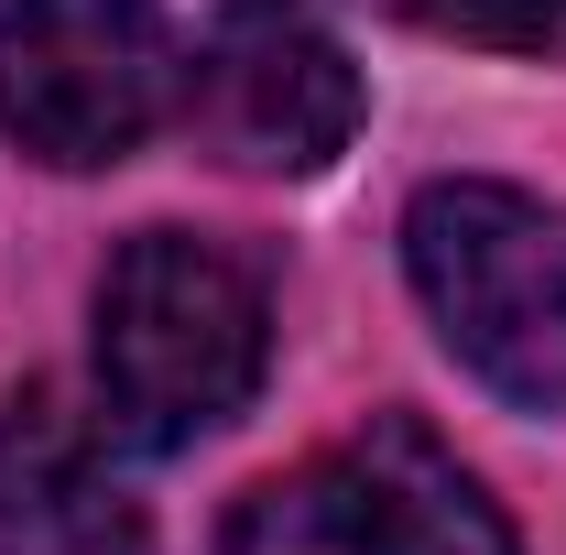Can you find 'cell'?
Segmentation results:
<instances>
[{
	"mask_svg": "<svg viewBox=\"0 0 566 555\" xmlns=\"http://www.w3.org/2000/svg\"><path fill=\"white\" fill-rule=\"evenodd\" d=\"M403 273L469 381L566 415V208L501 175H447L403 208Z\"/></svg>",
	"mask_w": 566,
	"mask_h": 555,
	"instance_id": "2",
	"label": "cell"
},
{
	"mask_svg": "<svg viewBox=\"0 0 566 555\" xmlns=\"http://www.w3.org/2000/svg\"><path fill=\"white\" fill-rule=\"evenodd\" d=\"M164 0H0V132L55 175H98L175 121Z\"/></svg>",
	"mask_w": 566,
	"mask_h": 555,
	"instance_id": "4",
	"label": "cell"
},
{
	"mask_svg": "<svg viewBox=\"0 0 566 555\" xmlns=\"http://www.w3.org/2000/svg\"><path fill=\"white\" fill-rule=\"evenodd\" d=\"M262 283L197 229H142L98 273V415L132 447H197L262 392Z\"/></svg>",
	"mask_w": 566,
	"mask_h": 555,
	"instance_id": "1",
	"label": "cell"
},
{
	"mask_svg": "<svg viewBox=\"0 0 566 555\" xmlns=\"http://www.w3.org/2000/svg\"><path fill=\"white\" fill-rule=\"evenodd\" d=\"M0 555H153L98 436L55 392H22L0 415Z\"/></svg>",
	"mask_w": 566,
	"mask_h": 555,
	"instance_id": "6",
	"label": "cell"
},
{
	"mask_svg": "<svg viewBox=\"0 0 566 555\" xmlns=\"http://www.w3.org/2000/svg\"><path fill=\"white\" fill-rule=\"evenodd\" d=\"M370 11L480 55H566V0H370Z\"/></svg>",
	"mask_w": 566,
	"mask_h": 555,
	"instance_id": "7",
	"label": "cell"
},
{
	"mask_svg": "<svg viewBox=\"0 0 566 555\" xmlns=\"http://www.w3.org/2000/svg\"><path fill=\"white\" fill-rule=\"evenodd\" d=\"M218 555H512V523L415 415H370L240 490Z\"/></svg>",
	"mask_w": 566,
	"mask_h": 555,
	"instance_id": "3",
	"label": "cell"
},
{
	"mask_svg": "<svg viewBox=\"0 0 566 555\" xmlns=\"http://www.w3.org/2000/svg\"><path fill=\"white\" fill-rule=\"evenodd\" d=\"M175 121L229 175H327L359 132V66L316 0H218Z\"/></svg>",
	"mask_w": 566,
	"mask_h": 555,
	"instance_id": "5",
	"label": "cell"
}]
</instances>
